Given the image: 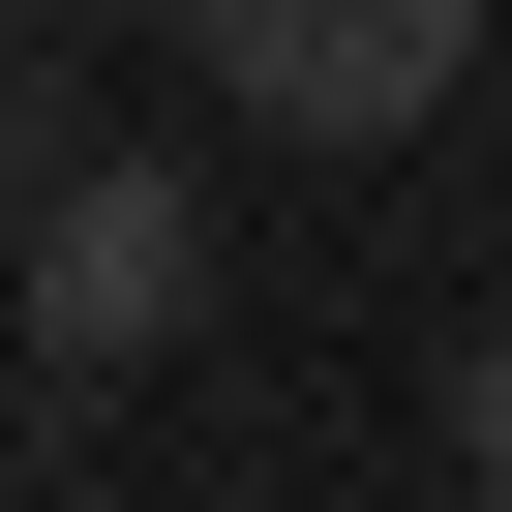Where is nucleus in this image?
I'll use <instances>...</instances> for the list:
<instances>
[{
    "label": "nucleus",
    "instance_id": "2",
    "mask_svg": "<svg viewBox=\"0 0 512 512\" xmlns=\"http://www.w3.org/2000/svg\"><path fill=\"white\" fill-rule=\"evenodd\" d=\"M151 31L211 61V121H272V151H422L482 91V0H151Z\"/></svg>",
    "mask_w": 512,
    "mask_h": 512
},
{
    "label": "nucleus",
    "instance_id": "6",
    "mask_svg": "<svg viewBox=\"0 0 512 512\" xmlns=\"http://www.w3.org/2000/svg\"><path fill=\"white\" fill-rule=\"evenodd\" d=\"M482 61H512V0H482Z\"/></svg>",
    "mask_w": 512,
    "mask_h": 512
},
{
    "label": "nucleus",
    "instance_id": "4",
    "mask_svg": "<svg viewBox=\"0 0 512 512\" xmlns=\"http://www.w3.org/2000/svg\"><path fill=\"white\" fill-rule=\"evenodd\" d=\"M452 452H482V512H512V302L452 332Z\"/></svg>",
    "mask_w": 512,
    "mask_h": 512
},
{
    "label": "nucleus",
    "instance_id": "5",
    "mask_svg": "<svg viewBox=\"0 0 512 512\" xmlns=\"http://www.w3.org/2000/svg\"><path fill=\"white\" fill-rule=\"evenodd\" d=\"M61 31H121V0H61Z\"/></svg>",
    "mask_w": 512,
    "mask_h": 512
},
{
    "label": "nucleus",
    "instance_id": "3",
    "mask_svg": "<svg viewBox=\"0 0 512 512\" xmlns=\"http://www.w3.org/2000/svg\"><path fill=\"white\" fill-rule=\"evenodd\" d=\"M61 151H91V31H61V0H0V211H31Z\"/></svg>",
    "mask_w": 512,
    "mask_h": 512
},
{
    "label": "nucleus",
    "instance_id": "1",
    "mask_svg": "<svg viewBox=\"0 0 512 512\" xmlns=\"http://www.w3.org/2000/svg\"><path fill=\"white\" fill-rule=\"evenodd\" d=\"M0 272H31V362H61V392H151V362L211 332V181H181L151 121H91L31 211H0Z\"/></svg>",
    "mask_w": 512,
    "mask_h": 512
}]
</instances>
